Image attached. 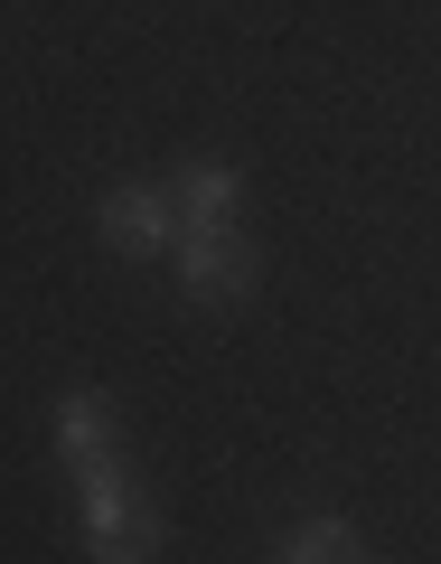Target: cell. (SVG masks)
I'll return each instance as SVG.
<instances>
[{
    "label": "cell",
    "mask_w": 441,
    "mask_h": 564,
    "mask_svg": "<svg viewBox=\"0 0 441 564\" xmlns=\"http://www.w3.org/2000/svg\"><path fill=\"white\" fill-rule=\"evenodd\" d=\"M76 470H85V536H95V564H151L161 555V536H151V518L132 508L113 452H103V462H76Z\"/></svg>",
    "instance_id": "6da1fadb"
},
{
    "label": "cell",
    "mask_w": 441,
    "mask_h": 564,
    "mask_svg": "<svg viewBox=\"0 0 441 564\" xmlns=\"http://www.w3.org/2000/svg\"><path fill=\"white\" fill-rule=\"evenodd\" d=\"M179 282L188 302H244L254 292V245L235 236V226H179Z\"/></svg>",
    "instance_id": "7a4b0ae2"
},
{
    "label": "cell",
    "mask_w": 441,
    "mask_h": 564,
    "mask_svg": "<svg viewBox=\"0 0 441 564\" xmlns=\"http://www.w3.org/2000/svg\"><path fill=\"white\" fill-rule=\"evenodd\" d=\"M103 236H113L122 254H161V245H169V198H151V188H113V198H103Z\"/></svg>",
    "instance_id": "3957f363"
},
{
    "label": "cell",
    "mask_w": 441,
    "mask_h": 564,
    "mask_svg": "<svg viewBox=\"0 0 441 564\" xmlns=\"http://www.w3.org/2000/svg\"><path fill=\"white\" fill-rule=\"evenodd\" d=\"M179 217L188 226H235V170L225 161H188L179 170Z\"/></svg>",
    "instance_id": "277c9868"
},
{
    "label": "cell",
    "mask_w": 441,
    "mask_h": 564,
    "mask_svg": "<svg viewBox=\"0 0 441 564\" xmlns=\"http://www.w3.org/2000/svg\"><path fill=\"white\" fill-rule=\"evenodd\" d=\"M103 433H113V404L103 395H66L57 404V452L66 462H103Z\"/></svg>",
    "instance_id": "5b68a950"
},
{
    "label": "cell",
    "mask_w": 441,
    "mask_h": 564,
    "mask_svg": "<svg viewBox=\"0 0 441 564\" xmlns=\"http://www.w3.org/2000/svg\"><path fill=\"white\" fill-rule=\"evenodd\" d=\"M282 564H357V536H348L339 518H310L301 536H291V555Z\"/></svg>",
    "instance_id": "8992f818"
}]
</instances>
